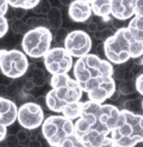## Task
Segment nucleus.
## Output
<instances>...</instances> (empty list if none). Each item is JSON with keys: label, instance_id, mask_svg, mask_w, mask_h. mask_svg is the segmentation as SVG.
Listing matches in <instances>:
<instances>
[{"label": "nucleus", "instance_id": "1", "mask_svg": "<svg viewBox=\"0 0 143 147\" xmlns=\"http://www.w3.org/2000/svg\"><path fill=\"white\" fill-rule=\"evenodd\" d=\"M113 70V65L107 59L88 53L77 60L74 76L89 100L104 103L117 89Z\"/></svg>", "mask_w": 143, "mask_h": 147}, {"label": "nucleus", "instance_id": "2", "mask_svg": "<svg viewBox=\"0 0 143 147\" xmlns=\"http://www.w3.org/2000/svg\"><path fill=\"white\" fill-rule=\"evenodd\" d=\"M120 112L117 106L111 104L91 100L82 102V113L75 123V134L86 147L96 145L111 134Z\"/></svg>", "mask_w": 143, "mask_h": 147}, {"label": "nucleus", "instance_id": "3", "mask_svg": "<svg viewBox=\"0 0 143 147\" xmlns=\"http://www.w3.org/2000/svg\"><path fill=\"white\" fill-rule=\"evenodd\" d=\"M52 89L46 94V105L49 110L62 113L64 108L72 103L80 101L82 89L76 80L68 74L53 75L50 79Z\"/></svg>", "mask_w": 143, "mask_h": 147}, {"label": "nucleus", "instance_id": "4", "mask_svg": "<svg viewBox=\"0 0 143 147\" xmlns=\"http://www.w3.org/2000/svg\"><path fill=\"white\" fill-rule=\"evenodd\" d=\"M104 48L106 59L116 65L143 55L142 47L133 38L127 26L116 30L113 36L105 40Z\"/></svg>", "mask_w": 143, "mask_h": 147}, {"label": "nucleus", "instance_id": "5", "mask_svg": "<svg viewBox=\"0 0 143 147\" xmlns=\"http://www.w3.org/2000/svg\"><path fill=\"white\" fill-rule=\"evenodd\" d=\"M111 138L118 147H134L143 143V114L121 110Z\"/></svg>", "mask_w": 143, "mask_h": 147}, {"label": "nucleus", "instance_id": "6", "mask_svg": "<svg viewBox=\"0 0 143 147\" xmlns=\"http://www.w3.org/2000/svg\"><path fill=\"white\" fill-rule=\"evenodd\" d=\"M41 134L49 146L56 147L75 134V123L63 115H51L42 123Z\"/></svg>", "mask_w": 143, "mask_h": 147}, {"label": "nucleus", "instance_id": "7", "mask_svg": "<svg viewBox=\"0 0 143 147\" xmlns=\"http://www.w3.org/2000/svg\"><path fill=\"white\" fill-rule=\"evenodd\" d=\"M53 34L48 28H30L24 34L22 47L26 55L34 59L43 57L51 47Z\"/></svg>", "mask_w": 143, "mask_h": 147}, {"label": "nucleus", "instance_id": "8", "mask_svg": "<svg viewBox=\"0 0 143 147\" xmlns=\"http://www.w3.org/2000/svg\"><path fill=\"white\" fill-rule=\"evenodd\" d=\"M28 67V60L24 52L12 50H0V71L9 79H20L25 76Z\"/></svg>", "mask_w": 143, "mask_h": 147}, {"label": "nucleus", "instance_id": "9", "mask_svg": "<svg viewBox=\"0 0 143 147\" xmlns=\"http://www.w3.org/2000/svg\"><path fill=\"white\" fill-rule=\"evenodd\" d=\"M43 58L45 69L51 76L68 74L74 66L73 56L65 47L50 48Z\"/></svg>", "mask_w": 143, "mask_h": 147}, {"label": "nucleus", "instance_id": "10", "mask_svg": "<svg viewBox=\"0 0 143 147\" xmlns=\"http://www.w3.org/2000/svg\"><path fill=\"white\" fill-rule=\"evenodd\" d=\"M17 120L24 129L34 130L41 127L44 121L43 109L35 102H26L18 108Z\"/></svg>", "mask_w": 143, "mask_h": 147}, {"label": "nucleus", "instance_id": "11", "mask_svg": "<svg viewBox=\"0 0 143 147\" xmlns=\"http://www.w3.org/2000/svg\"><path fill=\"white\" fill-rule=\"evenodd\" d=\"M91 46L92 41L89 34L80 30L69 32L64 41L65 49L75 58H80L88 54L91 50Z\"/></svg>", "mask_w": 143, "mask_h": 147}, {"label": "nucleus", "instance_id": "12", "mask_svg": "<svg viewBox=\"0 0 143 147\" xmlns=\"http://www.w3.org/2000/svg\"><path fill=\"white\" fill-rule=\"evenodd\" d=\"M69 17L77 23H84L91 17L92 10L87 0H74L69 5Z\"/></svg>", "mask_w": 143, "mask_h": 147}, {"label": "nucleus", "instance_id": "13", "mask_svg": "<svg viewBox=\"0 0 143 147\" xmlns=\"http://www.w3.org/2000/svg\"><path fill=\"white\" fill-rule=\"evenodd\" d=\"M18 107L12 99L0 96V124L9 127L17 121Z\"/></svg>", "mask_w": 143, "mask_h": 147}, {"label": "nucleus", "instance_id": "14", "mask_svg": "<svg viewBox=\"0 0 143 147\" xmlns=\"http://www.w3.org/2000/svg\"><path fill=\"white\" fill-rule=\"evenodd\" d=\"M111 15L123 21L132 18L134 16L133 0H111Z\"/></svg>", "mask_w": 143, "mask_h": 147}, {"label": "nucleus", "instance_id": "15", "mask_svg": "<svg viewBox=\"0 0 143 147\" xmlns=\"http://www.w3.org/2000/svg\"><path fill=\"white\" fill-rule=\"evenodd\" d=\"M127 28L130 30L133 38L136 40L138 44H140V46L143 49V17L142 16H137V15L133 16V18L128 23Z\"/></svg>", "mask_w": 143, "mask_h": 147}, {"label": "nucleus", "instance_id": "16", "mask_svg": "<svg viewBox=\"0 0 143 147\" xmlns=\"http://www.w3.org/2000/svg\"><path fill=\"white\" fill-rule=\"evenodd\" d=\"M92 13L98 17L107 19L111 15V0H87Z\"/></svg>", "mask_w": 143, "mask_h": 147}, {"label": "nucleus", "instance_id": "17", "mask_svg": "<svg viewBox=\"0 0 143 147\" xmlns=\"http://www.w3.org/2000/svg\"><path fill=\"white\" fill-rule=\"evenodd\" d=\"M46 15L50 28L57 30V28H61L63 20H62V12L58 7H51Z\"/></svg>", "mask_w": 143, "mask_h": 147}, {"label": "nucleus", "instance_id": "18", "mask_svg": "<svg viewBox=\"0 0 143 147\" xmlns=\"http://www.w3.org/2000/svg\"><path fill=\"white\" fill-rule=\"evenodd\" d=\"M9 5L6 0H0V38L7 34L9 30V21L6 18Z\"/></svg>", "mask_w": 143, "mask_h": 147}, {"label": "nucleus", "instance_id": "19", "mask_svg": "<svg viewBox=\"0 0 143 147\" xmlns=\"http://www.w3.org/2000/svg\"><path fill=\"white\" fill-rule=\"evenodd\" d=\"M82 102L78 101L76 103H72L70 105H68L67 107L64 108V110L62 111V115L67 117L70 120H76L78 119L82 113Z\"/></svg>", "mask_w": 143, "mask_h": 147}, {"label": "nucleus", "instance_id": "20", "mask_svg": "<svg viewBox=\"0 0 143 147\" xmlns=\"http://www.w3.org/2000/svg\"><path fill=\"white\" fill-rule=\"evenodd\" d=\"M118 90L121 95H130L136 90L135 79H125L121 80L118 86Z\"/></svg>", "mask_w": 143, "mask_h": 147}, {"label": "nucleus", "instance_id": "21", "mask_svg": "<svg viewBox=\"0 0 143 147\" xmlns=\"http://www.w3.org/2000/svg\"><path fill=\"white\" fill-rule=\"evenodd\" d=\"M142 100L143 99L138 98V97L137 98L127 99L123 103V109L134 114H143Z\"/></svg>", "mask_w": 143, "mask_h": 147}, {"label": "nucleus", "instance_id": "22", "mask_svg": "<svg viewBox=\"0 0 143 147\" xmlns=\"http://www.w3.org/2000/svg\"><path fill=\"white\" fill-rule=\"evenodd\" d=\"M9 6L13 8H24L26 10L33 9L40 0H6Z\"/></svg>", "mask_w": 143, "mask_h": 147}, {"label": "nucleus", "instance_id": "23", "mask_svg": "<svg viewBox=\"0 0 143 147\" xmlns=\"http://www.w3.org/2000/svg\"><path fill=\"white\" fill-rule=\"evenodd\" d=\"M30 80H32V82L34 84L35 87H41L46 84V75H45L44 71L40 68H37L33 71L32 77H30Z\"/></svg>", "mask_w": 143, "mask_h": 147}, {"label": "nucleus", "instance_id": "24", "mask_svg": "<svg viewBox=\"0 0 143 147\" xmlns=\"http://www.w3.org/2000/svg\"><path fill=\"white\" fill-rule=\"evenodd\" d=\"M10 28L13 32L19 34H25L26 32L30 30L27 26L26 22H24L22 19H14L10 24Z\"/></svg>", "mask_w": 143, "mask_h": 147}, {"label": "nucleus", "instance_id": "25", "mask_svg": "<svg viewBox=\"0 0 143 147\" xmlns=\"http://www.w3.org/2000/svg\"><path fill=\"white\" fill-rule=\"evenodd\" d=\"M26 24H27V26L30 28H38V27H44V28H50L48 21H47V19L44 17H40V18L30 17L26 21Z\"/></svg>", "mask_w": 143, "mask_h": 147}, {"label": "nucleus", "instance_id": "26", "mask_svg": "<svg viewBox=\"0 0 143 147\" xmlns=\"http://www.w3.org/2000/svg\"><path fill=\"white\" fill-rule=\"evenodd\" d=\"M56 147H86L83 144V142L80 140L76 134L69 136L65 140H63Z\"/></svg>", "mask_w": 143, "mask_h": 147}, {"label": "nucleus", "instance_id": "27", "mask_svg": "<svg viewBox=\"0 0 143 147\" xmlns=\"http://www.w3.org/2000/svg\"><path fill=\"white\" fill-rule=\"evenodd\" d=\"M51 5H50V2L48 0H40L36 6L34 7L32 10L36 14H40V15H44V14H47L48 11L51 8Z\"/></svg>", "mask_w": 143, "mask_h": 147}, {"label": "nucleus", "instance_id": "28", "mask_svg": "<svg viewBox=\"0 0 143 147\" xmlns=\"http://www.w3.org/2000/svg\"><path fill=\"white\" fill-rule=\"evenodd\" d=\"M69 34V32L68 30L65 28H59L55 30V34H54V36H53V40L54 42L57 44H60L62 42L65 41L67 35Z\"/></svg>", "mask_w": 143, "mask_h": 147}, {"label": "nucleus", "instance_id": "29", "mask_svg": "<svg viewBox=\"0 0 143 147\" xmlns=\"http://www.w3.org/2000/svg\"><path fill=\"white\" fill-rule=\"evenodd\" d=\"M16 136H17V139H18L19 144L26 143V142L28 140V138H30L28 129H22L19 130V131L17 132Z\"/></svg>", "mask_w": 143, "mask_h": 147}, {"label": "nucleus", "instance_id": "30", "mask_svg": "<svg viewBox=\"0 0 143 147\" xmlns=\"http://www.w3.org/2000/svg\"><path fill=\"white\" fill-rule=\"evenodd\" d=\"M125 73L127 71L123 70L121 67H117L114 68L113 70V78L115 80H123L125 79Z\"/></svg>", "mask_w": 143, "mask_h": 147}, {"label": "nucleus", "instance_id": "31", "mask_svg": "<svg viewBox=\"0 0 143 147\" xmlns=\"http://www.w3.org/2000/svg\"><path fill=\"white\" fill-rule=\"evenodd\" d=\"M4 141H5L6 147H17L19 143L16 134H7Z\"/></svg>", "mask_w": 143, "mask_h": 147}, {"label": "nucleus", "instance_id": "32", "mask_svg": "<svg viewBox=\"0 0 143 147\" xmlns=\"http://www.w3.org/2000/svg\"><path fill=\"white\" fill-rule=\"evenodd\" d=\"M88 147H118V146H117L115 142L113 141L111 136H107L106 138H104L100 143L96 144V145L88 146Z\"/></svg>", "mask_w": 143, "mask_h": 147}, {"label": "nucleus", "instance_id": "33", "mask_svg": "<svg viewBox=\"0 0 143 147\" xmlns=\"http://www.w3.org/2000/svg\"><path fill=\"white\" fill-rule=\"evenodd\" d=\"M134 15L143 17V0H133Z\"/></svg>", "mask_w": 143, "mask_h": 147}, {"label": "nucleus", "instance_id": "34", "mask_svg": "<svg viewBox=\"0 0 143 147\" xmlns=\"http://www.w3.org/2000/svg\"><path fill=\"white\" fill-rule=\"evenodd\" d=\"M111 21V25H112V28H115L116 30H120V28H125V21H123V20H119V19H112Z\"/></svg>", "mask_w": 143, "mask_h": 147}, {"label": "nucleus", "instance_id": "35", "mask_svg": "<svg viewBox=\"0 0 143 147\" xmlns=\"http://www.w3.org/2000/svg\"><path fill=\"white\" fill-rule=\"evenodd\" d=\"M135 84H136L137 92L143 96V72L135 78Z\"/></svg>", "mask_w": 143, "mask_h": 147}, {"label": "nucleus", "instance_id": "36", "mask_svg": "<svg viewBox=\"0 0 143 147\" xmlns=\"http://www.w3.org/2000/svg\"><path fill=\"white\" fill-rule=\"evenodd\" d=\"M19 88H20V86H19L18 82H11V84L7 86V95L14 96L15 94H17Z\"/></svg>", "mask_w": 143, "mask_h": 147}, {"label": "nucleus", "instance_id": "37", "mask_svg": "<svg viewBox=\"0 0 143 147\" xmlns=\"http://www.w3.org/2000/svg\"><path fill=\"white\" fill-rule=\"evenodd\" d=\"M34 87H35V85H34V84H33L32 80H30V79H26L25 80H24V84H23V86H22L24 92L32 91V89L34 88Z\"/></svg>", "mask_w": 143, "mask_h": 147}, {"label": "nucleus", "instance_id": "38", "mask_svg": "<svg viewBox=\"0 0 143 147\" xmlns=\"http://www.w3.org/2000/svg\"><path fill=\"white\" fill-rule=\"evenodd\" d=\"M115 32L112 30L111 28H105L103 30H102V41H105L106 39L110 38L111 36H113Z\"/></svg>", "mask_w": 143, "mask_h": 147}, {"label": "nucleus", "instance_id": "39", "mask_svg": "<svg viewBox=\"0 0 143 147\" xmlns=\"http://www.w3.org/2000/svg\"><path fill=\"white\" fill-rule=\"evenodd\" d=\"M130 72H132V74L133 76H134L135 78L137 77L138 75H140V74L142 73V71H143V66H140V65H138V64H133L132 65V67L130 68Z\"/></svg>", "mask_w": 143, "mask_h": 147}, {"label": "nucleus", "instance_id": "40", "mask_svg": "<svg viewBox=\"0 0 143 147\" xmlns=\"http://www.w3.org/2000/svg\"><path fill=\"white\" fill-rule=\"evenodd\" d=\"M96 52H97L96 55L99 56L100 58L104 59V57L106 58V56H105V48H104V42L103 41L99 42V43L97 44V46H96Z\"/></svg>", "mask_w": 143, "mask_h": 147}, {"label": "nucleus", "instance_id": "41", "mask_svg": "<svg viewBox=\"0 0 143 147\" xmlns=\"http://www.w3.org/2000/svg\"><path fill=\"white\" fill-rule=\"evenodd\" d=\"M27 14V10L24 8H15V19H22Z\"/></svg>", "mask_w": 143, "mask_h": 147}, {"label": "nucleus", "instance_id": "42", "mask_svg": "<svg viewBox=\"0 0 143 147\" xmlns=\"http://www.w3.org/2000/svg\"><path fill=\"white\" fill-rule=\"evenodd\" d=\"M27 147H42V143L37 138H30Z\"/></svg>", "mask_w": 143, "mask_h": 147}, {"label": "nucleus", "instance_id": "43", "mask_svg": "<svg viewBox=\"0 0 143 147\" xmlns=\"http://www.w3.org/2000/svg\"><path fill=\"white\" fill-rule=\"evenodd\" d=\"M87 30H88V32H89L93 34V32H95L97 30H98V25H97L94 21H92V22H90L87 25Z\"/></svg>", "mask_w": 143, "mask_h": 147}, {"label": "nucleus", "instance_id": "44", "mask_svg": "<svg viewBox=\"0 0 143 147\" xmlns=\"http://www.w3.org/2000/svg\"><path fill=\"white\" fill-rule=\"evenodd\" d=\"M7 136V127L0 124V142L3 141Z\"/></svg>", "mask_w": 143, "mask_h": 147}, {"label": "nucleus", "instance_id": "45", "mask_svg": "<svg viewBox=\"0 0 143 147\" xmlns=\"http://www.w3.org/2000/svg\"><path fill=\"white\" fill-rule=\"evenodd\" d=\"M36 103L40 105L41 107H45L47 108V105H46V98H45V96H39L36 98ZM48 109V108H47Z\"/></svg>", "mask_w": 143, "mask_h": 147}, {"label": "nucleus", "instance_id": "46", "mask_svg": "<svg viewBox=\"0 0 143 147\" xmlns=\"http://www.w3.org/2000/svg\"><path fill=\"white\" fill-rule=\"evenodd\" d=\"M120 95H121V93L119 92L118 89H116V90L114 91V93L110 96V98H109V99L112 100V101H117L119 98H120Z\"/></svg>", "mask_w": 143, "mask_h": 147}, {"label": "nucleus", "instance_id": "47", "mask_svg": "<svg viewBox=\"0 0 143 147\" xmlns=\"http://www.w3.org/2000/svg\"><path fill=\"white\" fill-rule=\"evenodd\" d=\"M7 95V86L4 84H0V96L5 97Z\"/></svg>", "mask_w": 143, "mask_h": 147}, {"label": "nucleus", "instance_id": "48", "mask_svg": "<svg viewBox=\"0 0 143 147\" xmlns=\"http://www.w3.org/2000/svg\"><path fill=\"white\" fill-rule=\"evenodd\" d=\"M93 37L96 40H100V41H101L102 40V30H97L96 32H93Z\"/></svg>", "mask_w": 143, "mask_h": 147}, {"label": "nucleus", "instance_id": "49", "mask_svg": "<svg viewBox=\"0 0 143 147\" xmlns=\"http://www.w3.org/2000/svg\"><path fill=\"white\" fill-rule=\"evenodd\" d=\"M60 1V3L62 4V5L66 6V5H70L71 2L73 1V0H59Z\"/></svg>", "mask_w": 143, "mask_h": 147}, {"label": "nucleus", "instance_id": "50", "mask_svg": "<svg viewBox=\"0 0 143 147\" xmlns=\"http://www.w3.org/2000/svg\"><path fill=\"white\" fill-rule=\"evenodd\" d=\"M142 109H143V100H142Z\"/></svg>", "mask_w": 143, "mask_h": 147}]
</instances>
